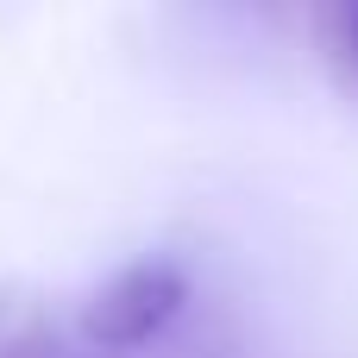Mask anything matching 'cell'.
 I'll use <instances>...</instances> for the list:
<instances>
[{
  "label": "cell",
  "mask_w": 358,
  "mask_h": 358,
  "mask_svg": "<svg viewBox=\"0 0 358 358\" xmlns=\"http://www.w3.org/2000/svg\"><path fill=\"white\" fill-rule=\"evenodd\" d=\"M19 327V289L13 283H0V346H6V334Z\"/></svg>",
  "instance_id": "obj_4"
},
{
  "label": "cell",
  "mask_w": 358,
  "mask_h": 358,
  "mask_svg": "<svg viewBox=\"0 0 358 358\" xmlns=\"http://www.w3.org/2000/svg\"><path fill=\"white\" fill-rule=\"evenodd\" d=\"M195 302L189 264L170 252H138L120 271H107L82 302H76V327L101 346L107 358H132L157 346Z\"/></svg>",
  "instance_id": "obj_1"
},
{
  "label": "cell",
  "mask_w": 358,
  "mask_h": 358,
  "mask_svg": "<svg viewBox=\"0 0 358 358\" xmlns=\"http://www.w3.org/2000/svg\"><path fill=\"white\" fill-rule=\"evenodd\" d=\"M315 44L334 63V76L346 88H358V0H334L315 13Z\"/></svg>",
  "instance_id": "obj_3"
},
{
  "label": "cell",
  "mask_w": 358,
  "mask_h": 358,
  "mask_svg": "<svg viewBox=\"0 0 358 358\" xmlns=\"http://www.w3.org/2000/svg\"><path fill=\"white\" fill-rule=\"evenodd\" d=\"M0 358H107V352L76 327V315H31L6 334Z\"/></svg>",
  "instance_id": "obj_2"
}]
</instances>
